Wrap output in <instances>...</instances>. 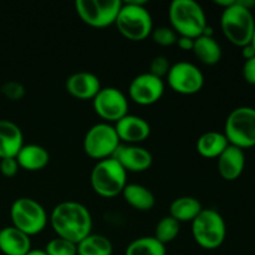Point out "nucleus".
<instances>
[{
  "instance_id": "obj_15",
  "label": "nucleus",
  "mask_w": 255,
  "mask_h": 255,
  "mask_svg": "<svg viewBox=\"0 0 255 255\" xmlns=\"http://www.w3.org/2000/svg\"><path fill=\"white\" fill-rule=\"evenodd\" d=\"M114 127L120 141L129 144H136L144 141L151 133V126L148 122L136 115L127 114L126 116L119 120Z\"/></svg>"
},
{
  "instance_id": "obj_13",
  "label": "nucleus",
  "mask_w": 255,
  "mask_h": 255,
  "mask_svg": "<svg viewBox=\"0 0 255 255\" xmlns=\"http://www.w3.org/2000/svg\"><path fill=\"white\" fill-rule=\"evenodd\" d=\"M164 92V82L151 72H143L132 79L128 86V96L142 106L156 104Z\"/></svg>"
},
{
  "instance_id": "obj_33",
  "label": "nucleus",
  "mask_w": 255,
  "mask_h": 255,
  "mask_svg": "<svg viewBox=\"0 0 255 255\" xmlns=\"http://www.w3.org/2000/svg\"><path fill=\"white\" fill-rule=\"evenodd\" d=\"M243 77L248 84L255 85V57L244 61L243 65Z\"/></svg>"
},
{
  "instance_id": "obj_4",
  "label": "nucleus",
  "mask_w": 255,
  "mask_h": 255,
  "mask_svg": "<svg viewBox=\"0 0 255 255\" xmlns=\"http://www.w3.org/2000/svg\"><path fill=\"white\" fill-rule=\"evenodd\" d=\"M221 27L224 36L239 47L251 44L255 29V19L252 10L246 9L234 0L231 6L223 9Z\"/></svg>"
},
{
  "instance_id": "obj_35",
  "label": "nucleus",
  "mask_w": 255,
  "mask_h": 255,
  "mask_svg": "<svg viewBox=\"0 0 255 255\" xmlns=\"http://www.w3.org/2000/svg\"><path fill=\"white\" fill-rule=\"evenodd\" d=\"M242 56L244 57V60H249L255 57V49L253 47V45L248 44L242 47Z\"/></svg>"
},
{
  "instance_id": "obj_19",
  "label": "nucleus",
  "mask_w": 255,
  "mask_h": 255,
  "mask_svg": "<svg viewBox=\"0 0 255 255\" xmlns=\"http://www.w3.org/2000/svg\"><path fill=\"white\" fill-rule=\"evenodd\" d=\"M31 249V241L27 234L15 227L0 229V252L4 255H26Z\"/></svg>"
},
{
  "instance_id": "obj_1",
  "label": "nucleus",
  "mask_w": 255,
  "mask_h": 255,
  "mask_svg": "<svg viewBox=\"0 0 255 255\" xmlns=\"http://www.w3.org/2000/svg\"><path fill=\"white\" fill-rule=\"evenodd\" d=\"M50 224L59 238L79 244L91 234L92 217L87 207L75 201L61 202L52 209Z\"/></svg>"
},
{
  "instance_id": "obj_3",
  "label": "nucleus",
  "mask_w": 255,
  "mask_h": 255,
  "mask_svg": "<svg viewBox=\"0 0 255 255\" xmlns=\"http://www.w3.org/2000/svg\"><path fill=\"white\" fill-rule=\"evenodd\" d=\"M172 29L178 36L196 39L208 25L203 7L194 0H173L168 10Z\"/></svg>"
},
{
  "instance_id": "obj_20",
  "label": "nucleus",
  "mask_w": 255,
  "mask_h": 255,
  "mask_svg": "<svg viewBox=\"0 0 255 255\" xmlns=\"http://www.w3.org/2000/svg\"><path fill=\"white\" fill-rule=\"evenodd\" d=\"M15 158H16L20 168L35 172L47 166L50 161V154L47 149L40 144L30 143L24 144Z\"/></svg>"
},
{
  "instance_id": "obj_30",
  "label": "nucleus",
  "mask_w": 255,
  "mask_h": 255,
  "mask_svg": "<svg viewBox=\"0 0 255 255\" xmlns=\"http://www.w3.org/2000/svg\"><path fill=\"white\" fill-rule=\"evenodd\" d=\"M169 69H171V64L168 61V57L163 56V55H158V56L153 57L149 64V71L154 76L162 79L163 76H167Z\"/></svg>"
},
{
  "instance_id": "obj_9",
  "label": "nucleus",
  "mask_w": 255,
  "mask_h": 255,
  "mask_svg": "<svg viewBox=\"0 0 255 255\" xmlns=\"http://www.w3.org/2000/svg\"><path fill=\"white\" fill-rule=\"evenodd\" d=\"M120 144L121 141L116 129L107 122H100L90 127L84 137L85 153L97 161L112 157Z\"/></svg>"
},
{
  "instance_id": "obj_18",
  "label": "nucleus",
  "mask_w": 255,
  "mask_h": 255,
  "mask_svg": "<svg viewBox=\"0 0 255 255\" xmlns=\"http://www.w3.org/2000/svg\"><path fill=\"white\" fill-rule=\"evenodd\" d=\"M24 146V136L15 122L0 120V159L16 157Z\"/></svg>"
},
{
  "instance_id": "obj_16",
  "label": "nucleus",
  "mask_w": 255,
  "mask_h": 255,
  "mask_svg": "<svg viewBox=\"0 0 255 255\" xmlns=\"http://www.w3.org/2000/svg\"><path fill=\"white\" fill-rule=\"evenodd\" d=\"M67 92L79 100H92L101 90V82L95 74L89 71H79L66 80Z\"/></svg>"
},
{
  "instance_id": "obj_31",
  "label": "nucleus",
  "mask_w": 255,
  "mask_h": 255,
  "mask_svg": "<svg viewBox=\"0 0 255 255\" xmlns=\"http://www.w3.org/2000/svg\"><path fill=\"white\" fill-rule=\"evenodd\" d=\"M2 92L11 100H20L25 95V89L21 84L10 81L2 86Z\"/></svg>"
},
{
  "instance_id": "obj_22",
  "label": "nucleus",
  "mask_w": 255,
  "mask_h": 255,
  "mask_svg": "<svg viewBox=\"0 0 255 255\" xmlns=\"http://www.w3.org/2000/svg\"><path fill=\"white\" fill-rule=\"evenodd\" d=\"M229 146L226 134L218 131H208L197 139V151L206 158H218Z\"/></svg>"
},
{
  "instance_id": "obj_29",
  "label": "nucleus",
  "mask_w": 255,
  "mask_h": 255,
  "mask_svg": "<svg viewBox=\"0 0 255 255\" xmlns=\"http://www.w3.org/2000/svg\"><path fill=\"white\" fill-rule=\"evenodd\" d=\"M151 36L156 44L161 46H171L176 44L178 34L171 26H158L152 30Z\"/></svg>"
},
{
  "instance_id": "obj_37",
  "label": "nucleus",
  "mask_w": 255,
  "mask_h": 255,
  "mask_svg": "<svg viewBox=\"0 0 255 255\" xmlns=\"http://www.w3.org/2000/svg\"><path fill=\"white\" fill-rule=\"evenodd\" d=\"M252 45H253V47L255 49V29H254V32H253V37H252Z\"/></svg>"
},
{
  "instance_id": "obj_11",
  "label": "nucleus",
  "mask_w": 255,
  "mask_h": 255,
  "mask_svg": "<svg viewBox=\"0 0 255 255\" xmlns=\"http://www.w3.org/2000/svg\"><path fill=\"white\" fill-rule=\"evenodd\" d=\"M167 82L178 94L193 95L203 87L204 75L197 65L188 61H178L171 65L167 74Z\"/></svg>"
},
{
  "instance_id": "obj_23",
  "label": "nucleus",
  "mask_w": 255,
  "mask_h": 255,
  "mask_svg": "<svg viewBox=\"0 0 255 255\" xmlns=\"http://www.w3.org/2000/svg\"><path fill=\"white\" fill-rule=\"evenodd\" d=\"M202 203L194 197L184 196L176 198L169 206V216L177 222H191L202 212Z\"/></svg>"
},
{
  "instance_id": "obj_28",
  "label": "nucleus",
  "mask_w": 255,
  "mask_h": 255,
  "mask_svg": "<svg viewBox=\"0 0 255 255\" xmlns=\"http://www.w3.org/2000/svg\"><path fill=\"white\" fill-rule=\"evenodd\" d=\"M47 255H77V244L56 237L45 247Z\"/></svg>"
},
{
  "instance_id": "obj_26",
  "label": "nucleus",
  "mask_w": 255,
  "mask_h": 255,
  "mask_svg": "<svg viewBox=\"0 0 255 255\" xmlns=\"http://www.w3.org/2000/svg\"><path fill=\"white\" fill-rule=\"evenodd\" d=\"M125 255H167L166 246L154 237H141L127 246Z\"/></svg>"
},
{
  "instance_id": "obj_27",
  "label": "nucleus",
  "mask_w": 255,
  "mask_h": 255,
  "mask_svg": "<svg viewBox=\"0 0 255 255\" xmlns=\"http://www.w3.org/2000/svg\"><path fill=\"white\" fill-rule=\"evenodd\" d=\"M179 229H181V223L172 218L171 216H166L159 219L157 223L153 237L166 246L178 237Z\"/></svg>"
},
{
  "instance_id": "obj_21",
  "label": "nucleus",
  "mask_w": 255,
  "mask_h": 255,
  "mask_svg": "<svg viewBox=\"0 0 255 255\" xmlns=\"http://www.w3.org/2000/svg\"><path fill=\"white\" fill-rule=\"evenodd\" d=\"M121 194L124 196L125 201L137 211H151L156 204L154 194L149 191V188L142 184L127 183Z\"/></svg>"
},
{
  "instance_id": "obj_8",
  "label": "nucleus",
  "mask_w": 255,
  "mask_h": 255,
  "mask_svg": "<svg viewBox=\"0 0 255 255\" xmlns=\"http://www.w3.org/2000/svg\"><path fill=\"white\" fill-rule=\"evenodd\" d=\"M12 227L29 237L41 233L47 224V214L44 207L32 198L21 197L15 199L10 208Z\"/></svg>"
},
{
  "instance_id": "obj_14",
  "label": "nucleus",
  "mask_w": 255,
  "mask_h": 255,
  "mask_svg": "<svg viewBox=\"0 0 255 255\" xmlns=\"http://www.w3.org/2000/svg\"><path fill=\"white\" fill-rule=\"evenodd\" d=\"M112 158L116 159L126 172H144L152 166L153 157L147 148L137 144H120Z\"/></svg>"
},
{
  "instance_id": "obj_12",
  "label": "nucleus",
  "mask_w": 255,
  "mask_h": 255,
  "mask_svg": "<svg viewBox=\"0 0 255 255\" xmlns=\"http://www.w3.org/2000/svg\"><path fill=\"white\" fill-rule=\"evenodd\" d=\"M92 106L101 119L115 124L128 114V100L117 87H101L92 99Z\"/></svg>"
},
{
  "instance_id": "obj_25",
  "label": "nucleus",
  "mask_w": 255,
  "mask_h": 255,
  "mask_svg": "<svg viewBox=\"0 0 255 255\" xmlns=\"http://www.w3.org/2000/svg\"><path fill=\"white\" fill-rule=\"evenodd\" d=\"M114 246L102 234H89L77 244V255H112Z\"/></svg>"
},
{
  "instance_id": "obj_34",
  "label": "nucleus",
  "mask_w": 255,
  "mask_h": 255,
  "mask_svg": "<svg viewBox=\"0 0 255 255\" xmlns=\"http://www.w3.org/2000/svg\"><path fill=\"white\" fill-rule=\"evenodd\" d=\"M177 45H178L179 49L182 50H193V45H194V39L192 37H187V36H178L177 39Z\"/></svg>"
},
{
  "instance_id": "obj_32",
  "label": "nucleus",
  "mask_w": 255,
  "mask_h": 255,
  "mask_svg": "<svg viewBox=\"0 0 255 255\" xmlns=\"http://www.w3.org/2000/svg\"><path fill=\"white\" fill-rule=\"evenodd\" d=\"M19 163H17L15 157L0 159V172L5 177H14L17 173V171H19Z\"/></svg>"
},
{
  "instance_id": "obj_6",
  "label": "nucleus",
  "mask_w": 255,
  "mask_h": 255,
  "mask_svg": "<svg viewBox=\"0 0 255 255\" xmlns=\"http://www.w3.org/2000/svg\"><path fill=\"white\" fill-rule=\"evenodd\" d=\"M127 184V172L115 158L97 161L91 171L92 189L99 196L112 198L122 193Z\"/></svg>"
},
{
  "instance_id": "obj_7",
  "label": "nucleus",
  "mask_w": 255,
  "mask_h": 255,
  "mask_svg": "<svg viewBox=\"0 0 255 255\" xmlns=\"http://www.w3.org/2000/svg\"><path fill=\"white\" fill-rule=\"evenodd\" d=\"M224 134L229 144L241 149L255 146V109L241 106L228 115L224 125Z\"/></svg>"
},
{
  "instance_id": "obj_36",
  "label": "nucleus",
  "mask_w": 255,
  "mask_h": 255,
  "mask_svg": "<svg viewBox=\"0 0 255 255\" xmlns=\"http://www.w3.org/2000/svg\"><path fill=\"white\" fill-rule=\"evenodd\" d=\"M26 255H47L45 249H30Z\"/></svg>"
},
{
  "instance_id": "obj_5",
  "label": "nucleus",
  "mask_w": 255,
  "mask_h": 255,
  "mask_svg": "<svg viewBox=\"0 0 255 255\" xmlns=\"http://www.w3.org/2000/svg\"><path fill=\"white\" fill-rule=\"evenodd\" d=\"M192 236L199 247L208 251L219 248L227 237V224L216 209H202L192 221Z\"/></svg>"
},
{
  "instance_id": "obj_2",
  "label": "nucleus",
  "mask_w": 255,
  "mask_h": 255,
  "mask_svg": "<svg viewBox=\"0 0 255 255\" xmlns=\"http://www.w3.org/2000/svg\"><path fill=\"white\" fill-rule=\"evenodd\" d=\"M115 24L119 31L132 41L144 40L153 30L152 16L143 0H128L122 2Z\"/></svg>"
},
{
  "instance_id": "obj_17",
  "label": "nucleus",
  "mask_w": 255,
  "mask_h": 255,
  "mask_svg": "<svg viewBox=\"0 0 255 255\" xmlns=\"http://www.w3.org/2000/svg\"><path fill=\"white\" fill-rule=\"evenodd\" d=\"M217 166L221 177L226 181H236L242 176L246 167V154L243 149L229 144L217 158Z\"/></svg>"
},
{
  "instance_id": "obj_24",
  "label": "nucleus",
  "mask_w": 255,
  "mask_h": 255,
  "mask_svg": "<svg viewBox=\"0 0 255 255\" xmlns=\"http://www.w3.org/2000/svg\"><path fill=\"white\" fill-rule=\"evenodd\" d=\"M192 51L206 65H216L222 59V47L213 36L201 35L196 37Z\"/></svg>"
},
{
  "instance_id": "obj_10",
  "label": "nucleus",
  "mask_w": 255,
  "mask_h": 255,
  "mask_svg": "<svg viewBox=\"0 0 255 255\" xmlns=\"http://www.w3.org/2000/svg\"><path fill=\"white\" fill-rule=\"evenodd\" d=\"M122 6L121 0H76L75 9L85 24L106 27L115 24Z\"/></svg>"
}]
</instances>
